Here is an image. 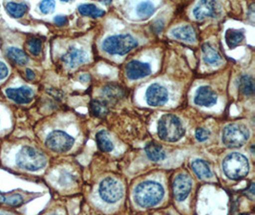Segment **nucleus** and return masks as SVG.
Here are the masks:
<instances>
[{
  "label": "nucleus",
  "instance_id": "obj_15",
  "mask_svg": "<svg viewBox=\"0 0 255 215\" xmlns=\"http://www.w3.org/2000/svg\"><path fill=\"white\" fill-rule=\"evenodd\" d=\"M86 59L85 53L76 47H70L68 51L63 55L62 61L69 68H76Z\"/></svg>",
  "mask_w": 255,
  "mask_h": 215
},
{
  "label": "nucleus",
  "instance_id": "obj_18",
  "mask_svg": "<svg viewBox=\"0 0 255 215\" xmlns=\"http://www.w3.org/2000/svg\"><path fill=\"white\" fill-rule=\"evenodd\" d=\"M192 170L201 179H209L212 177V171L210 170L209 164L201 159H196L191 164Z\"/></svg>",
  "mask_w": 255,
  "mask_h": 215
},
{
  "label": "nucleus",
  "instance_id": "obj_12",
  "mask_svg": "<svg viewBox=\"0 0 255 215\" xmlns=\"http://www.w3.org/2000/svg\"><path fill=\"white\" fill-rule=\"evenodd\" d=\"M5 93L10 100L18 104L30 103L35 97L34 90L29 86H21L18 88H8L6 89Z\"/></svg>",
  "mask_w": 255,
  "mask_h": 215
},
{
  "label": "nucleus",
  "instance_id": "obj_19",
  "mask_svg": "<svg viewBox=\"0 0 255 215\" xmlns=\"http://www.w3.org/2000/svg\"><path fill=\"white\" fill-rule=\"evenodd\" d=\"M245 38V32L244 30H236V29H229L226 34L225 39L228 46L233 49L239 45Z\"/></svg>",
  "mask_w": 255,
  "mask_h": 215
},
{
  "label": "nucleus",
  "instance_id": "obj_25",
  "mask_svg": "<svg viewBox=\"0 0 255 215\" xmlns=\"http://www.w3.org/2000/svg\"><path fill=\"white\" fill-rule=\"evenodd\" d=\"M79 11L82 15L90 16V17H101L105 14V11L99 9L94 4H81L79 6Z\"/></svg>",
  "mask_w": 255,
  "mask_h": 215
},
{
  "label": "nucleus",
  "instance_id": "obj_10",
  "mask_svg": "<svg viewBox=\"0 0 255 215\" xmlns=\"http://www.w3.org/2000/svg\"><path fill=\"white\" fill-rule=\"evenodd\" d=\"M145 98L150 106H162L168 101V92L162 85L154 83L147 88Z\"/></svg>",
  "mask_w": 255,
  "mask_h": 215
},
{
  "label": "nucleus",
  "instance_id": "obj_17",
  "mask_svg": "<svg viewBox=\"0 0 255 215\" xmlns=\"http://www.w3.org/2000/svg\"><path fill=\"white\" fill-rule=\"evenodd\" d=\"M205 62L210 66H219L223 62L220 54L209 43H205L202 47Z\"/></svg>",
  "mask_w": 255,
  "mask_h": 215
},
{
  "label": "nucleus",
  "instance_id": "obj_32",
  "mask_svg": "<svg viewBox=\"0 0 255 215\" xmlns=\"http://www.w3.org/2000/svg\"><path fill=\"white\" fill-rule=\"evenodd\" d=\"M8 75H9V69H8V66H7L4 62L0 61V80L7 78Z\"/></svg>",
  "mask_w": 255,
  "mask_h": 215
},
{
  "label": "nucleus",
  "instance_id": "obj_13",
  "mask_svg": "<svg viewBox=\"0 0 255 215\" xmlns=\"http://www.w3.org/2000/svg\"><path fill=\"white\" fill-rule=\"evenodd\" d=\"M218 101L217 94L209 86H201L195 95L194 102L199 106L210 107Z\"/></svg>",
  "mask_w": 255,
  "mask_h": 215
},
{
  "label": "nucleus",
  "instance_id": "obj_21",
  "mask_svg": "<svg viewBox=\"0 0 255 215\" xmlns=\"http://www.w3.org/2000/svg\"><path fill=\"white\" fill-rule=\"evenodd\" d=\"M145 153L147 157L153 162H160L165 158V152L162 147L156 143H149L145 147Z\"/></svg>",
  "mask_w": 255,
  "mask_h": 215
},
{
  "label": "nucleus",
  "instance_id": "obj_11",
  "mask_svg": "<svg viewBox=\"0 0 255 215\" xmlns=\"http://www.w3.org/2000/svg\"><path fill=\"white\" fill-rule=\"evenodd\" d=\"M192 189V182L186 174H180L175 178L173 193L177 201H184L187 198Z\"/></svg>",
  "mask_w": 255,
  "mask_h": 215
},
{
  "label": "nucleus",
  "instance_id": "obj_29",
  "mask_svg": "<svg viewBox=\"0 0 255 215\" xmlns=\"http://www.w3.org/2000/svg\"><path fill=\"white\" fill-rule=\"evenodd\" d=\"M26 47L30 54L33 56H38L42 50V41L37 37H31L27 40Z\"/></svg>",
  "mask_w": 255,
  "mask_h": 215
},
{
  "label": "nucleus",
  "instance_id": "obj_36",
  "mask_svg": "<svg viewBox=\"0 0 255 215\" xmlns=\"http://www.w3.org/2000/svg\"></svg>",
  "mask_w": 255,
  "mask_h": 215
},
{
  "label": "nucleus",
  "instance_id": "obj_1",
  "mask_svg": "<svg viewBox=\"0 0 255 215\" xmlns=\"http://www.w3.org/2000/svg\"><path fill=\"white\" fill-rule=\"evenodd\" d=\"M164 191L159 183L146 181L139 184L135 190V201L141 208H151L162 201Z\"/></svg>",
  "mask_w": 255,
  "mask_h": 215
},
{
  "label": "nucleus",
  "instance_id": "obj_34",
  "mask_svg": "<svg viewBox=\"0 0 255 215\" xmlns=\"http://www.w3.org/2000/svg\"><path fill=\"white\" fill-rule=\"evenodd\" d=\"M26 77H27V79H30V80L35 79V74L34 73V71L31 70V69H26Z\"/></svg>",
  "mask_w": 255,
  "mask_h": 215
},
{
  "label": "nucleus",
  "instance_id": "obj_3",
  "mask_svg": "<svg viewBox=\"0 0 255 215\" xmlns=\"http://www.w3.org/2000/svg\"><path fill=\"white\" fill-rule=\"evenodd\" d=\"M15 163L16 166L21 170L36 171L46 166L47 158L38 149L26 146L18 151L15 157Z\"/></svg>",
  "mask_w": 255,
  "mask_h": 215
},
{
  "label": "nucleus",
  "instance_id": "obj_14",
  "mask_svg": "<svg viewBox=\"0 0 255 215\" xmlns=\"http://www.w3.org/2000/svg\"><path fill=\"white\" fill-rule=\"evenodd\" d=\"M127 76L129 79H139L151 74L149 64L140 62L139 60H132L127 65Z\"/></svg>",
  "mask_w": 255,
  "mask_h": 215
},
{
  "label": "nucleus",
  "instance_id": "obj_9",
  "mask_svg": "<svg viewBox=\"0 0 255 215\" xmlns=\"http://www.w3.org/2000/svg\"><path fill=\"white\" fill-rule=\"evenodd\" d=\"M221 13V5L216 1H200L193 9V15L197 20L209 17H218Z\"/></svg>",
  "mask_w": 255,
  "mask_h": 215
},
{
  "label": "nucleus",
  "instance_id": "obj_16",
  "mask_svg": "<svg viewBox=\"0 0 255 215\" xmlns=\"http://www.w3.org/2000/svg\"><path fill=\"white\" fill-rule=\"evenodd\" d=\"M171 34L174 36L175 38L185 42H188V43H193L196 40L195 30L190 25L176 27L171 31Z\"/></svg>",
  "mask_w": 255,
  "mask_h": 215
},
{
  "label": "nucleus",
  "instance_id": "obj_30",
  "mask_svg": "<svg viewBox=\"0 0 255 215\" xmlns=\"http://www.w3.org/2000/svg\"><path fill=\"white\" fill-rule=\"evenodd\" d=\"M55 6H56V3L54 1H42L39 4V9L42 13L48 14L54 11Z\"/></svg>",
  "mask_w": 255,
  "mask_h": 215
},
{
  "label": "nucleus",
  "instance_id": "obj_2",
  "mask_svg": "<svg viewBox=\"0 0 255 215\" xmlns=\"http://www.w3.org/2000/svg\"><path fill=\"white\" fill-rule=\"evenodd\" d=\"M158 135L165 142L175 143L185 135V127L178 117L166 114L158 123Z\"/></svg>",
  "mask_w": 255,
  "mask_h": 215
},
{
  "label": "nucleus",
  "instance_id": "obj_26",
  "mask_svg": "<svg viewBox=\"0 0 255 215\" xmlns=\"http://www.w3.org/2000/svg\"><path fill=\"white\" fill-rule=\"evenodd\" d=\"M90 109H91V113L97 118H105L109 112L107 104L105 102H102L99 100H93L91 102Z\"/></svg>",
  "mask_w": 255,
  "mask_h": 215
},
{
  "label": "nucleus",
  "instance_id": "obj_35",
  "mask_svg": "<svg viewBox=\"0 0 255 215\" xmlns=\"http://www.w3.org/2000/svg\"><path fill=\"white\" fill-rule=\"evenodd\" d=\"M0 215H13L11 214H8V213H5V212H0Z\"/></svg>",
  "mask_w": 255,
  "mask_h": 215
},
{
  "label": "nucleus",
  "instance_id": "obj_5",
  "mask_svg": "<svg viewBox=\"0 0 255 215\" xmlns=\"http://www.w3.org/2000/svg\"><path fill=\"white\" fill-rule=\"evenodd\" d=\"M138 41L130 34H115L108 36L104 43L103 48L107 54L124 56L136 48Z\"/></svg>",
  "mask_w": 255,
  "mask_h": 215
},
{
  "label": "nucleus",
  "instance_id": "obj_7",
  "mask_svg": "<svg viewBox=\"0 0 255 215\" xmlns=\"http://www.w3.org/2000/svg\"><path fill=\"white\" fill-rule=\"evenodd\" d=\"M99 193L101 198L108 204H114L122 199L124 195V188L120 182L107 177L101 182Z\"/></svg>",
  "mask_w": 255,
  "mask_h": 215
},
{
  "label": "nucleus",
  "instance_id": "obj_8",
  "mask_svg": "<svg viewBox=\"0 0 255 215\" xmlns=\"http://www.w3.org/2000/svg\"><path fill=\"white\" fill-rule=\"evenodd\" d=\"M75 139L66 132L56 130L51 132L46 138V147L54 152L63 153L69 151L74 146Z\"/></svg>",
  "mask_w": 255,
  "mask_h": 215
},
{
  "label": "nucleus",
  "instance_id": "obj_6",
  "mask_svg": "<svg viewBox=\"0 0 255 215\" xmlns=\"http://www.w3.org/2000/svg\"><path fill=\"white\" fill-rule=\"evenodd\" d=\"M250 138V129L244 124H231L223 131V143L228 147L237 148L243 147Z\"/></svg>",
  "mask_w": 255,
  "mask_h": 215
},
{
  "label": "nucleus",
  "instance_id": "obj_20",
  "mask_svg": "<svg viewBox=\"0 0 255 215\" xmlns=\"http://www.w3.org/2000/svg\"><path fill=\"white\" fill-rule=\"evenodd\" d=\"M29 9V6L25 2H8L6 4V10L8 13L14 18H19L22 17L24 14L27 12Z\"/></svg>",
  "mask_w": 255,
  "mask_h": 215
},
{
  "label": "nucleus",
  "instance_id": "obj_23",
  "mask_svg": "<svg viewBox=\"0 0 255 215\" xmlns=\"http://www.w3.org/2000/svg\"><path fill=\"white\" fill-rule=\"evenodd\" d=\"M239 91L246 96H253L255 93V79L252 76L244 75L239 79Z\"/></svg>",
  "mask_w": 255,
  "mask_h": 215
},
{
  "label": "nucleus",
  "instance_id": "obj_37",
  "mask_svg": "<svg viewBox=\"0 0 255 215\" xmlns=\"http://www.w3.org/2000/svg\"></svg>",
  "mask_w": 255,
  "mask_h": 215
},
{
  "label": "nucleus",
  "instance_id": "obj_27",
  "mask_svg": "<svg viewBox=\"0 0 255 215\" xmlns=\"http://www.w3.org/2000/svg\"><path fill=\"white\" fill-rule=\"evenodd\" d=\"M2 204L8 205L10 207H19L23 204V197L18 193L6 196L0 193V205Z\"/></svg>",
  "mask_w": 255,
  "mask_h": 215
},
{
  "label": "nucleus",
  "instance_id": "obj_22",
  "mask_svg": "<svg viewBox=\"0 0 255 215\" xmlns=\"http://www.w3.org/2000/svg\"><path fill=\"white\" fill-rule=\"evenodd\" d=\"M7 57H9L12 62L18 64V65H25L29 61V57L26 55L21 49L11 47L7 51Z\"/></svg>",
  "mask_w": 255,
  "mask_h": 215
},
{
  "label": "nucleus",
  "instance_id": "obj_4",
  "mask_svg": "<svg viewBox=\"0 0 255 215\" xmlns=\"http://www.w3.org/2000/svg\"><path fill=\"white\" fill-rule=\"evenodd\" d=\"M223 170L230 179L235 181L241 180L249 174V160L238 152L232 153L224 160Z\"/></svg>",
  "mask_w": 255,
  "mask_h": 215
},
{
  "label": "nucleus",
  "instance_id": "obj_33",
  "mask_svg": "<svg viewBox=\"0 0 255 215\" xmlns=\"http://www.w3.org/2000/svg\"><path fill=\"white\" fill-rule=\"evenodd\" d=\"M54 21L56 22L57 25L58 26H63L65 24H67L68 22V18L66 15H57L55 18H54Z\"/></svg>",
  "mask_w": 255,
  "mask_h": 215
},
{
  "label": "nucleus",
  "instance_id": "obj_31",
  "mask_svg": "<svg viewBox=\"0 0 255 215\" xmlns=\"http://www.w3.org/2000/svg\"><path fill=\"white\" fill-rule=\"evenodd\" d=\"M209 130L205 129V128H202V127H199L196 129V132H195V137L197 139L199 142H205L209 139Z\"/></svg>",
  "mask_w": 255,
  "mask_h": 215
},
{
  "label": "nucleus",
  "instance_id": "obj_24",
  "mask_svg": "<svg viewBox=\"0 0 255 215\" xmlns=\"http://www.w3.org/2000/svg\"><path fill=\"white\" fill-rule=\"evenodd\" d=\"M96 140H97L98 147L102 151H104V152H111L114 149L113 143L109 139L108 134L104 130H102V131L97 133Z\"/></svg>",
  "mask_w": 255,
  "mask_h": 215
},
{
  "label": "nucleus",
  "instance_id": "obj_28",
  "mask_svg": "<svg viewBox=\"0 0 255 215\" xmlns=\"http://www.w3.org/2000/svg\"><path fill=\"white\" fill-rule=\"evenodd\" d=\"M154 11H155V6L152 2H149V1L140 2L136 8V12H137L138 16L141 18L149 17L154 13Z\"/></svg>",
  "mask_w": 255,
  "mask_h": 215
}]
</instances>
